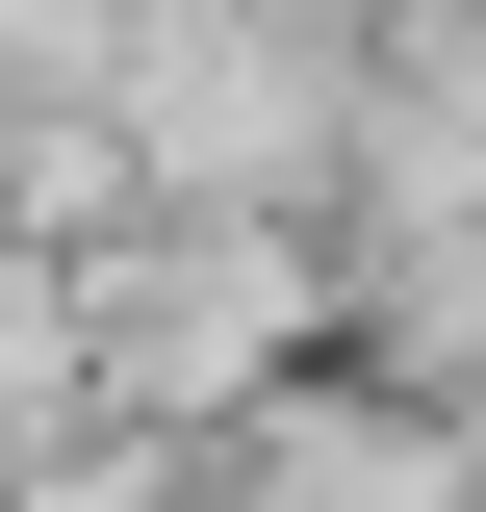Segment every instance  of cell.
I'll list each match as a JSON object with an SVG mask.
<instances>
[{
  "label": "cell",
  "instance_id": "cell-1",
  "mask_svg": "<svg viewBox=\"0 0 486 512\" xmlns=\"http://www.w3.org/2000/svg\"><path fill=\"white\" fill-rule=\"evenodd\" d=\"M359 77H384V0H128L103 26L128 180L154 205H256V231H307L359 180Z\"/></svg>",
  "mask_w": 486,
  "mask_h": 512
},
{
  "label": "cell",
  "instance_id": "cell-2",
  "mask_svg": "<svg viewBox=\"0 0 486 512\" xmlns=\"http://www.w3.org/2000/svg\"><path fill=\"white\" fill-rule=\"evenodd\" d=\"M77 308H103V410L180 436V461H231L256 410H282L307 333H359L333 308V231H256V205H128V231L77 256Z\"/></svg>",
  "mask_w": 486,
  "mask_h": 512
},
{
  "label": "cell",
  "instance_id": "cell-3",
  "mask_svg": "<svg viewBox=\"0 0 486 512\" xmlns=\"http://www.w3.org/2000/svg\"><path fill=\"white\" fill-rule=\"evenodd\" d=\"M0 512H205V461H180V436H128V410H103V436H77V461H26Z\"/></svg>",
  "mask_w": 486,
  "mask_h": 512
}]
</instances>
